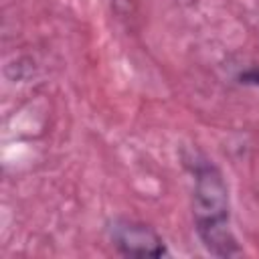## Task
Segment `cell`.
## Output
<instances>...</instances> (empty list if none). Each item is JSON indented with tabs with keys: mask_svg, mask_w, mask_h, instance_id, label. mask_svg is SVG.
<instances>
[{
	"mask_svg": "<svg viewBox=\"0 0 259 259\" xmlns=\"http://www.w3.org/2000/svg\"><path fill=\"white\" fill-rule=\"evenodd\" d=\"M192 219L202 245L219 257L239 255L241 247L231 229L229 184L223 172L210 164H198L192 188Z\"/></svg>",
	"mask_w": 259,
	"mask_h": 259,
	"instance_id": "obj_1",
	"label": "cell"
},
{
	"mask_svg": "<svg viewBox=\"0 0 259 259\" xmlns=\"http://www.w3.org/2000/svg\"><path fill=\"white\" fill-rule=\"evenodd\" d=\"M115 249L125 257H166L164 239L146 223L132 219H117L109 227Z\"/></svg>",
	"mask_w": 259,
	"mask_h": 259,
	"instance_id": "obj_2",
	"label": "cell"
},
{
	"mask_svg": "<svg viewBox=\"0 0 259 259\" xmlns=\"http://www.w3.org/2000/svg\"><path fill=\"white\" fill-rule=\"evenodd\" d=\"M239 83L259 87V67H251V69H247V71L239 73Z\"/></svg>",
	"mask_w": 259,
	"mask_h": 259,
	"instance_id": "obj_3",
	"label": "cell"
}]
</instances>
